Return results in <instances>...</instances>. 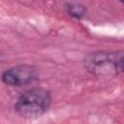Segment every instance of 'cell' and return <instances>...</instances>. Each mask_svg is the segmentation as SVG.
Wrapping results in <instances>:
<instances>
[{
  "instance_id": "cell-1",
  "label": "cell",
  "mask_w": 124,
  "mask_h": 124,
  "mask_svg": "<svg viewBox=\"0 0 124 124\" xmlns=\"http://www.w3.org/2000/svg\"><path fill=\"white\" fill-rule=\"evenodd\" d=\"M51 104L50 92L43 87L32 88L23 93L15 104V111L23 118L43 115Z\"/></svg>"
},
{
  "instance_id": "cell-2",
  "label": "cell",
  "mask_w": 124,
  "mask_h": 124,
  "mask_svg": "<svg viewBox=\"0 0 124 124\" xmlns=\"http://www.w3.org/2000/svg\"><path fill=\"white\" fill-rule=\"evenodd\" d=\"M84 65L92 75L115 76L123 70V53L122 51H96L86 56Z\"/></svg>"
},
{
  "instance_id": "cell-3",
  "label": "cell",
  "mask_w": 124,
  "mask_h": 124,
  "mask_svg": "<svg viewBox=\"0 0 124 124\" xmlns=\"http://www.w3.org/2000/svg\"><path fill=\"white\" fill-rule=\"evenodd\" d=\"M37 69L31 65H18L7 69L2 74V81L11 86H21L37 79Z\"/></svg>"
},
{
  "instance_id": "cell-4",
  "label": "cell",
  "mask_w": 124,
  "mask_h": 124,
  "mask_svg": "<svg viewBox=\"0 0 124 124\" xmlns=\"http://www.w3.org/2000/svg\"><path fill=\"white\" fill-rule=\"evenodd\" d=\"M68 13L71 16L76 18H82L86 14V9L78 3H70L67 7Z\"/></svg>"
},
{
  "instance_id": "cell-5",
  "label": "cell",
  "mask_w": 124,
  "mask_h": 124,
  "mask_svg": "<svg viewBox=\"0 0 124 124\" xmlns=\"http://www.w3.org/2000/svg\"><path fill=\"white\" fill-rule=\"evenodd\" d=\"M119 1H120V2H123V0H119Z\"/></svg>"
}]
</instances>
